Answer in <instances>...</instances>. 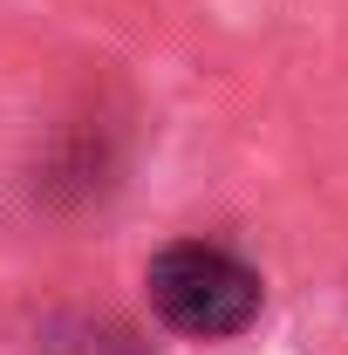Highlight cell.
Returning <instances> with one entry per match:
<instances>
[{
    "instance_id": "6da1fadb",
    "label": "cell",
    "mask_w": 348,
    "mask_h": 355,
    "mask_svg": "<svg viewBox=\"0 0 348 355\" xmlns=\"http://www.w3.org/2000/svg\"><path fill=\"white\" fill-rule=\"evenodd\" d=\"M150 308L171 321L177 335H239L260 321V273L218 246H164L150 260Z\"/></svg>"
}]
</instances>
